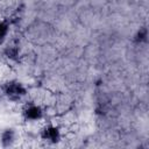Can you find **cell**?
<instances>
[{
	"label": "cell",
	"instance_id": "1",
	"mask_svg": "<svg viewBox=\"0 0 149 149\" xmlns=\"http://www.w3.org/2000/svg\"><path fill=\"white\" fill-rule=\"evenodd\" d=\"M3 94L7 95V98L12 101L20 100L26 94V88L16 81H10L3 87Z\"/></svg>",
	"mask_w": 149,
	"mask_h": 149
},
{
	"label": "cell",
	"instance_id": "2",
	"mask_svg": "<svg viewBox=\"0 0 149 149\" xmlns=\"http://www.w3.org/2000/svg\"><path fill=\"white\" fill-rule=\"evenodd\" d=\"M23 114L26 116L27 120H31V121H35V120H38L41 116H42V109L40 106L35 105V104H30L28 105L24 111H23Z\"/></svg>",
	"mask_w": 149,
	"mask_h": 149
},
{
	"label": "cell",
	"instance_id": "3",
	"mask_svg": "<svg viewBox=\"0 0 149 149\" xmlns=\"http://www.w3.org/2000/svg\"><path fill=\"white\" fill-rule=\"evenodd\" d=\"M42 137L49 142H57L61 137L59 130L54 126H48L42 130Z\"/></svg>",
	"mask_w": 149,
	"mask_h": 149
},
{
	"label": "cell",
	"instance_id": "4",
	"mask_svg": "<svg viewBox=\"0 0 149 149\" xmlns=\"http://www.w3.org/2000/svg\"><path fill=\"white\" fill-rule=\"evenodd\" d=\"M0 140H1L2 147L6 148V147L12 146L13 142H14V140H15V133H14V130L13 129H6V130H3L1 133Z\"/></svg>",
	"mask_w": 149,
	"mask_h": 149
},
{
	"label": "cell",
	"instance_id": "5",
	"mask_svg": "<svg viewBox=\"0 0 149 149\" xmlns=\"http://www.w3.org/2000/svg\"><path fill=\"white\" fill-rule=\"evenodd\" d=\"M7 33H8V23L5 21H0V43L5 40Z\"/></svg>",
	"mask_w": 149,
	"mask_h": 149
},
{
	"label": "cell",
	"instance_id": "6",
	"mask_svg": "<svg viewBox=\"0 0 149 149\" xmlns=\"http://www.w3.org/2000/svg\"><path fill=\"white\" fill-rule=\"evenodd\" d=\"M136 41H139V42H146L147 41V29L146 28H142L139 30V33L136 35Z\"/></svg>",
	"mask_w": 149,
	"mask_h": 149
}]
</instances>
